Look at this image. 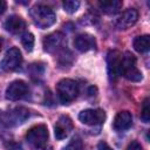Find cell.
Returning a JSON list of instances; mask_svg holds the SVG:
<instances>
[{
  "label": "cell",
  "instance_id": "obj_1",
  "mask_svg": "<svg viewBox=\"0 0 150 150\" xmlns=\"http://www.w3.org/2000/svg\"><path fill=\"white\" fill-rule=\"evenodd\" d=\"M30 16H32L34 23L40 28H48L56 20L54 11L49 6L41 5V4L35 5L30 9Z\"/></svg>",
  "mask_w": 150,
  "mask_h": 150
},
{
  "label": "cell",
  "instance_id": "obj_2",
  "mask_svg": "<svg viewBox=\"0 0 150 150\" xmlns=\"http://www.w3.org/2000/svg\"><path fill=\"white\" fill-rule=\"evenodd\" d=\"M120 75H123L127 80L132 82H138L142 80V73L136 67V57L130 52H125L124 55H122Z\"/></svg>",
  "mask_w": 150,
  "mask_h": 150
},
{
  "label": "cell",
  "instance_id": "obj_3",
  "mask_svg": "<svg viewBox=\"0 0 150 150\" xmlns=\"http://www.w3.org/2000/svg\"><path fill=\"white\" fill-rule=\"evenodd\" d=\"M29 117V111L26 108L18 107L7 111H0V127H15L23 123Z\"/></svg>",
  "mask_w": 150,
  "mask_h": 150
},
{
  "label": "cell",
  "instance_id": "obj_4",
  "mask_svg": "<svg viewBox=\"0 0 150 150\" xmlns=\"http://www.w3.org/2000/svg\"><path fill=\"white\" fill-rule=\"evenodd\" d=\"M59 100L62 104H69L79 95V86L74 80L63 79L57 83L56 87Z\"/></svg>",
  "mask_w": 150,
  "mask_h": 150
},
{
  "label": "cell",
  "instance_id": "obj_5",
  "mask_svg": "<svg viewBox=\"0 0 150 150\" xmlns=\"http://www.w3.org/2000/svg\"><path fill=\"white\" fill-rule=\"evenodd\" d=\"M48 129L45 124H38L32 127L27 134H26V139L29 144H32L34 148L40 149L46 146L47 141H48Z\"/></svg>",
  "mask_w": 150,
  "mask_h": 150
},
{
  "label": "cell",
  "instance_id": "obj_6",
  "mask_svg": "<svg viewBox=\"0 0 150 150\" xmlns=\"http://www.w3.org/2000/svg\"><path fill=\"white\" fill-rule=\"evenodd\" d=\"M21 62H22L21 52L18 48L13 47L7 50L0 66L5 71H13V70H16L21 66Z\"/></svg>",
  "mask_w": 150,
  "mask_h": 150
},
{
  "label": "cell",
  "instance_id": "obj_7",
  "mask_svg": "<svg viewBox=\"0 0 150 150\" xmlns=\"http://www.w3.org/2000/svg\"><path fill=\"white\" fill-rule=\"evenodd\" d=\"M29 93L28 86L22 80H16L9 83V86L6 89V98L9 101H18L21 98H25Z\"/></svg>",
  "mask_w": 150,
  "mask_h": 150
},
{
  "label": "cell",
  "instance_id": "obj_8",
  "mask_svg": "<svg viewBox=\"0 0 150 150\" xmlns=\"http://www.w3.org/2000/svg\"><path fill=\"white\" fill-rule=\"evenodd\" d=\"M80 121L87 125H98L105 120V112L102 109H86L79 115Z\"/></svg>",
  "mask_w": 150,
  "mask_h": 150
},
{
  "label": "cell",
  "instance_id": "obj_9",
  "mask_svg": "<svg viewBox=\"0 0 150 150\" xmlns=\"http://www.w3.org/2000/svg\"><path fill=\"white\" fill-rule=\"evenodd\" d=\"M64 45V35L61 32H54L43 39V49L48 53H54Z\"/></svg>",
  "mask_w": 150,
  "mask_h": 150
},
{
  "label": "cell",
  "instance_id": "obj_10",
  "mask_svg": "<svg viewBox=\"0 0 150 150\" xmlns=\"http://www.w3.org/2000/svg\"><path fill=\"white\" fill-rule=\"evenodd\" d=\"M137 19H138V12L134 8H129L117 18L115 22V27L117 29H128L129 27L134 26L137 22Z\"/></svg>",
  "mask_w": 150,
  "mask_h": 150
},
{
  "label": "cell",
  "instance_id": "obj_11",
  "mask_svg": "<svg viewBox=\"0 0 150 150\" xmlns=\"http://www.w3.org/2000/svg\"><path fill=\"white\" fill-rule=\"evenodd\" d=\"M121 59L122 54L118 50H110L107 56V63H108V71L111 80H116L120 76V66H121Z\"/></svg>",
  "mask_w": 150,
  "mask_h": 150
},
{
  "label": "cell",
  "instance_id": "obj_12",
  "mask_svg": "<svg viewBox=\"0 0 150 150\" xmlns=\"http://www.w3.org/2000/svg\"><path fill=\"white\" fill-rule=\"evenodd\" d=\"M73 130V121L70 120L69 116H61L56 123H55V127H54V134H55V137L57 139H63L66 138L70 131Z\"/></svg>",
  "mask_w": 150,
  "mask_h": 150
},
{
  "label": "cell",
  "instance_id": "obj_13",
  "mask_svg": "<svg viewBox=\"0 0 150 150\" xmlns=\"http://www.w3.org/2000/svg\"><path fill=\"white\" fill-rule=\"evenodd\" d=\"M74 46L80 52H88L96 47V40L90 34H79L74 40Z\"/></svg>",
  "mask_w": 150,
  "mask_h": 150
},
{
  "label": "cell",
  "instance_id": "obj_14",
  "mask_svg": "<svg viewBox=\"0 0 150 150\" xmlns=\"http://www.w3.org/2000/svg\"><path fill=\"white\" fill-rule=\"evenodd\" d=\"M132 124V116L129 111L123 110L117 112V115L115 116L112 127L116 131H124L127 129H129Z\"/></svg>",
  "mask_w": 150,
  "mask_h": 150
},
{
  "label": "cell",
  "instance_id": "obj_15",
  "mask_svg": "<svg viewBox=\"0 0 150 150\" xmlns=\"http://www.w3.org/2000/svg\"><path fill=\"white\" fill-rule=\"evenodd\" d=\"M5 28L13 34H19L26 28V22L19 15H11L5 21Z\"/></svg>",
  "mask_w": 150,
  "mask_h": 150
},
{
  "label": "cell",
  "instance_id": "obj_16",
  "mask_svg": "<svg viewBox=\"0 0 150 150\" xmlns=\"http://www.w3.org/2000/svg\"><path fill=\"white\" fill-rule=\"evenodd\" d=\"M122 5L123 4L120 0H108V1H100L98 2L101 11L107 13V14H115V13L120 12V9L122 8Z\"/></svg>",
  "mask_w": 150,
  "mask_h": 150
},
{
  "label": "cell",
  "instance_id": "obj_17",
  "mask_svg": "<svg viewBox=\"0 0 150 150\" xmlns=\"http://www.w3.org/2000/svg\"><path fill=\"white\" fill-rule=\"evenodd\" d=\"M134 48L138 53H146L150 48V38L149 35H141L134 40Z\"/></svg>",
  "mask_w": 150,
  "mask_h": 150
},
{
  "label": "cell",
  "instance_id": "obj_18",
  "mask_svg": "<svg viewBox=\"0 0 150 150\" xmlns=\"http://www.w3.org/2000/svg\"><path fill=\"white\" fill-rule=\"evenodd\" d=\"M21 43L27 52H32L34 47V36L32 33H26L21 38Z\"/></svg>",
  "mask_w": 150,
  "mask_h": 150
},
{
  "label": "cell",
  "instance_id": "obj_19",
  "mask_svg": "<svg viewBox=\"0 0 150 150\" xmlns=\"http://www.w3.org/2000/svg\"><path fill=\"white\" fill-rule=\"evenodd\" d=\"M141 120L144 123H148L150 120V107H149V98H145L142 105V110H141Z\"/></svg>",
  "mask_w": 150,
  "mask_h": 150
},
{
  "label": "cell",
  "instance_id": "obj_20",
  "mask_svg": "<svg viewBox=\"0 0 150 150\" xmlns=\"http://www.w3.org/2000/svg\"><path fill=\"white\" fill-rule=\"evenodd\" d=\"M80 7V2L79 1H74V0H68V1H64L63 2V8L67 13L71 14V13H75Z\"/></svg>",
  "mask_w": 150,
  "mask_h": 150
},
{
  "label": "cell",
  "instance_id": "obj_21",
  "mask_svg": "<svg viewBox=\"0 0 150 150\" xmlns=\"http://www.w3.org/2000/svg\"><path fill=\"white\" fill-rule=\"evenodd\" d=\"M64 150H83V143L79 137H74L64 148Z\"/></svg>",
  "mask_w": 150,
  "mask_h": 150
},
{
  "label": "cell",
  "instance_id": "obj_22",
  "mask_svg": "<svg viewBox=\"0 0 150 150\" xmlns=\"http://www.w3.org/2000/svg\"><path fill=\"white\" fill-rule=\"evenodd\" d=\"M127 150H143V149H142V145H141L137 141H132V142L128 145Z\"/></svg>",
  "mask_w": 150,
  "mask_h": 150
},
{
  "label": "cell",
  "instance_id": "obj_23",
  "mask_svg": "<svg viewBox=\"0 0 150 150\" xmlns=\"http://www.w3.org/2000/svg\"><path fill=\"white\" fill-rule=\"evenodd\" d=\"M98 150H112L105 142H101L100 144H98Z\"/></svg>",
  "mask_w": 150,
  "mask_h": 150
},
{
  "label": "cell",
  "instance_id": "obj_24",
  "mask_svg": "<svg viewBox=\"0 0 150 150\" xmlns=\"http://www.w3.org/2000/svg\"><path fill=\"white\" fill-rule=\"evenodd\" d=\"M7 8V2L4 0H0V14H2Z\"/></svg>",
  "mask_w": 150,
  "mask_h": 150
},
{
  "label": "cell",
  "instance_id": "obj_25",
  "mask_svg": "<svg viewBox=\"0 0 150 150\" xmlns=\"http://www.w3.org/2000/svg\"><path fill=\"white\" fill-rule=\"evenodd\" d=\"M2 43H4V41H2V38H0V50H1V47H2Z\"/></svg>",
  "mask_w": 150,
  "mask_h": 150
},
{
  "label": "cell",
  "instance_id": "obj_26",
  "mask_svg": "<svg viewBox=\"0 0 150 150\" xmlns=\"http://www.w3.org/2000/svg\"><path fill=\"white\" fill-rule=\"evenodd\" d=\"M38 150H46V146H43V148H40V149H38Z\"/></svg>",
  "mask_w": 150,
  "mask_h": 150
}]
</instances>
